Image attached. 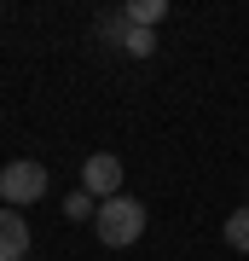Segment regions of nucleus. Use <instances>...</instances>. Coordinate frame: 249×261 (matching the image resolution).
<instances>
[{"instance_id": "nucleus-6", "label": "nucleus", "mask_w": 249, "mask_h": 261, "mask_svg": "<svg viewBox=\"0 0 249 261\" xmlns=\"http://www.w3.org/2000/svg\"><path fill=\"white\" fill-rule=\"evenodd\" d=\"M226 244H232V250H243V255H249V203L226 215Z\"/></svg>"}, {"instance_id": "nucleus-1", "label": "nucleus", "mask_w": 249, "mask_h": 261, "mask_svg": "<svg viewBox=\"0 0 249 261\" xmlns=\"http://www.w3.org/2000/svg\"><path fill=\"white\" fill-rule=\"evenodd\" d=\"M93 232H99V244H110V250H128L145 232V203L139 197H104L99 215H93Z\"/></svg>"}, {"instance_id": "nucleus-7", "label": "nucleus", "mask_w": 249, "mask_h": 261, "mask_svg": "<svg viewBox=\"0 0 249 261\" xmlns=\"http://www.w3.org/2000/svg\"><path fill=\"white\" fill-rule=\"evenodd\" d=\"M122 53L151 58V53H157V35H151V29H139V23H128V41H122Z\"/></svg>"}, {"instance_id": "nucleus-4", "label": "nucleus", "mask_w": 249, "mask_h": 261, "mask_svg": "<svg viewBox=\"0 0 249 261\" xmlns=\"http://www.w3.org/2000/svg\"><path fill=\"white\" fill-rule=\"evenodd\" d=\"M23 255H29V226L18 209L0 203V261H23Z\"/></svg>"}, {"instance_id": "nucleus-5", "label": "nucleus", "mask_w": 249, "mask_h": 261, "mask_svg": "<svg viewBox=\"0 0 249 261\" xmlns=\"http://www.w3.org/2000/svg\"><path fill=\"white\" fill-rule=\"evenodd\" d=\"M122 12H128V23H139V29H157L168 18V0H133V6H122Z\"/></svg>"}, {"instance_id": "nucleus-8", "label": "nucleus", "mask_w": 249, "mask_h": 261, "mask_svg": "<svg viewBox=\"0 0 249 261\" xmlns=\"http://www.w3.org/2000/svg\"><path fill=\"white\" fill-rule=\"evenodd\" d=\"M64 215H70V221H93V215H99V197H93V192H70L64 197Z\"/></svg>"}, {"instance_id": "nucleus-2", "label": "nucleus", "mask_w": 249, "mask_h": 261, "mask_svg": "<svg viewBox=\"0 0 249 261\" xmlns=\"http://www.w3.org/2000/svg\"><path fill=\"white\" fill-rule=\"evenodd\" d=\"M0 197H6V209L23 215L29 203H41V197H46V168L29 163V157L6 163V168H0Z\"/></svg>"}, {"instance_id": "nucleus-3", "label": "nucleus", "mask_w": 249, "mask_h": 261, "mask_svg": "<svg viewBox=\"0 0 249 261\" xmlns=\"http://www.w3.org/2000/svg\"><path fill=\"white\" fill-rule=\"evenodd\" d=\"M116 186H122V163L110 157V151H93V157L81 163V192H93L104 203V197H122Z\"/></svg>"}]
</instances>
